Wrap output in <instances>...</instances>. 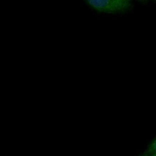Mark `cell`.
Segmentation results:
<instances>
[{"label": "cell", "mask_w": 156, "mask_h": 156, "mask_svg": "<svg viewBox=\"0 0 156 156\" xmlns=\"http://www.w3.org/2000/svg\"><path fill=\"white\" fill-rule=\"evenodd\" d=\"M98 11L106 13H122L132 7V0H86Z\"/></svg>", "instance_id": "cell-1"}, {"label": "cell", "mask_w": 156, "mask_h": 156, "mask_svg": "<svg viewBox=\"0 0 156 156\" xmlns=\"http://www.w3.org/2000/svg\"><path fill=\"white\" fill-rule=\"evenodd\" d=\"M155 1H156V0H155Z\"/></svg>", "instance_id": "cell-4"}, {"label": "cell", "mask_w": 156, "mask_h": 156, "mask_svg": "<svg viewBox=\"0 0 156 156\" xmlns=\"http://www.w3.org/2000/svg\"><path fill=\"white\" fill-rule=\"evenodd\" d=\"M144 155L156 156V138L149 145L148 148L143 154Z\"/></svg>", "instance_id": "cell-2"}, {"label": "cell", "mask_w": 156, "mask_h": 156, "mask_svg": "<svg viewBox=\"0 0 156 156\" xmlns=\"http://www.w3.org/2000/svg\"><path fill=\"white\" fill-rule=\"evenodd\" d=\"M138 1H141L142 2H146L147 1V0H138Z\"/></svg>", "instance_id": "cell-3"}]
</instances>
